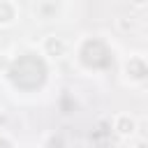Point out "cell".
<instances>
[{"label": "cell", "mask_w": 148, "mask_h": 148, "mask_svg": "<svg viewBox=\"0 0 148 148\" xmlns=\"http://www.w3.org/2000/svg\"><path fill=\"white\" fill-rule=\"evenodd\" d=\"M44 74H46V69H44L42 60H37L35 56H23L12 67V79L21 88H35V86H39L44 81Z\"/></svg>", "instance_id": "6da1fadb"}, {"label": "cell", "mask_w": 148, "mask_h": 148, "mask_svg": "<svg viewBox=\"0 0 148 148\" xmlns=\"http://www.w3.org/2000/svg\"><path fill=\"white\" fill-rule=\"evenodd\" d=\"M81 56H83V60H86L88 65H92V67H104V62L99 60V56L109 58V51H106V46H104L102 42H88V44L83 46Z\"/></svg>", "instance_id": "7a4b0ae2"}, {"label": "cell", "mask_w": 148, "mask_h": 148, "mask_svg": "<svg viewBox=\"0 0 148 148\" xmlns=\"http://www.w3.org/2000/svg\"><path fill=\"white\" fill-rule=\"evenodd\" d=\"M49 51H58V53H60V51H62V44H60V42H53V39H51V42H49Z\"/></svg>", "instance_id": "3957f363"}, {"label": "cell", "mask_w": 148, "mask_h": 148, "mask_svg": "<svg viewBox=\"0 0 148 148\" xmlns=\"http://www.w3.org/2000/svg\"><path fill=\"white\" fill-rule=\"evenodd\" d=\"M0 148H9V143L7 141H0Z\"/></svg>", "instance_id": "277c9868"}]
</instances>
